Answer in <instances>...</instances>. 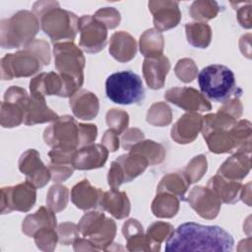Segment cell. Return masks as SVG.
Here are the masks:
<instances>
[{"label":"cell","instance_id":"cell-1","mask_svg":"<svg viewBox=\"0 0 252 252\" xmlns=\"http://www.w3.org/2000/svg\"><path fill=\"white\" fill-rule=\"evenodd\" d=\"M233 237L219 225L184 222L165 241V251H232Z\"/></svg>","mask_w":252,"mask_h":252},{"label":"cell","instance_id":"cell-2","mask_svg":"<svg viewBox=\"0 0 252 252\" xmlns=\"http://www.w3.org/2000/svg\"><path fill=\"white\" fill-rule=\"evenodd\" d=\"M33 14L54 44L73 42L79 32V18L74 13L61 9L57 2H36Z\"/></svg>","mask_w":252,"mask_h":252},{"label":"cell","instance_id":"cell-3","mask_svg":"<svg viewBox=\"0 0 252 252\" xmlns=\"http://www.w3.org/2000/svg\"><path fill=\"white\" fill-rule=\"evenodd\" d=\"M54 65L63 80L62 97H71L84 83L85 56L72 41L54 44Z\"/></svg>","mask_w":252,"mask_h":252},{"label":"cell","instance_id":"cell-4","mask_svg":"<svg viewBox=\"0 0 252 252\" xmlns=\"http://www.w3.org/2000/svg\"><path fill=\"white\" fill-rule=\"evenodd\" d=\"M201 94L209 99L223 102L237 92L233 72L221 64H212L203 68L198 75Z\"/></svg>","mask_w":252,"mask_h":252},{"label":"cell","instance_id":"cell-5","mask_svg":"<svg viewBox=\"0 0 252 252\" xmlns=\"http://www.w3.org/2000/svg\"><path fill=\"white\" fill-rule=\"evenodd\" d=\"M39 29V23L33 13L20 11L9 19L1 21V46L3 48L26 47Z\"/></svg>","mask_w":252,"mask_h":252},{"label":"cell","instance_id":"cell-6","mask_svg":"<svg viewBox=\"0 0 252 252\" xmlns=\"http://www.w3.org/2000/svg\"><path fill=\"white\" fill-rule=\"evenodd\" d=\"M108 99L117 104H138L145 97L142 79L132 71H120L109 75L105 81Z\"/></svg>","mask_w":252,"mask_h":252},{"label":"cell","instance_id":"cell-7","mask_svg":"<svg viewBox=\"0 0 252 252\" xmlns=\"http://www.w3.org/2000/svg\"><path fill=\"white\" fill-rule=\"evenodd\" d=\"M78 228L80 233L94 242L99 251H106L116 234L115 221L97 211L86 213L79 220Z\"/></svg>","mask_w":252,"mask_h":252},{"label":"cell","instance_id":"cell-8","mask_svg":"<svg viewBox=\"0 0 252 252\" xmlns=\"http://www.w3.org/2000/svg\"><path fill=\"white\" fill-rule=\"evenodd\" d=\"M45 144L52 149L77 151L79 149V123L70 115L60 116L43 132Z\"/></svg>","mask_w":252,"mask_h":252},{"label":"cell","instance_id":"cell-9","mask_svg":"<svg viewBox=\"0 0 252 252\" xmlns=\"http://www.w3.org/2000/svg\"><path fill=\"white\" fill-rule=\"evenodd\" d=\"M43 63L41 59L29 46L24 47L16 53L6 54L1 60L2 80H13L14 78L30 77L41 70Z\"/></svg>","mask_w":252,"mask_h":252},{"label":"cell","instance_id":"cell-10","mask_svg":"<svg viewBox=\"0 0 252 252\" xmlns=\"http://www.w3.org/2000/svg\"><path fill=\"white\" fill-rule=\"evenodd\" d=\"M35 186L25 181L15 186L1 188V214H9L13 211L29 212L36 200Z\"/></svg>","mask_w":252,"mask_h":252},{"label":"cell","instance_id":"cell-11","mask_svg":"<svg viewBox=\"0 0 252 252\" xmlns=\"http://www.w3.org/2000/svg\"><path fill=\"white\" fill-rule=\"evenodd\" d=\"M80 47L89 53L101 51L107 42V28L94 16L85 15L79 19Z\"/></svg>","mask_w":252,"mask_h":252},{"label":"cell","instance_id":"cell-12","mask_svg":"<svg viewBox=\"0 0 252 252\" xmlns=\"http://www.w3.org/2000/svg\"><path fill=\"white\" fill-rule=\"evenodd\" d=\"M164 98L188 112H204L211 110L210 101L197 90L190 87H175L167 90Z\"/></svg>","mask_w":252,"mask_h":252},{"label":"cell","instance_id":"cell-13","mask_svg":"<svg viewBox=\"0 0 252 252\" xmlns=\"http://www.w3.org/2000/svg\"><path fill=\"white\" fill-rule=\"evenodd\" d=\"M18 165L20 171L26 176L27 181L36 188L45 186L51 179L48 166L42 162L38 152L34 149H30L22 154Z\"/></svg>","mask_w":252,"mask_h":252},{"label":"cell","instance_id":"cell-14","mask_svg":"<svg viewBox=\"0 0 252 252\" xmlns=\"http://www.w3.org/2000/svg\"><path fill=\"white\" fill-rule=\"evenodd\" d=\"M28 95L25 89L18 86L10 87L4 94L1 103V125L4 128L17 127L24 123V111L22 99Z\"/></svg>","mask_w":252,"mask_h":252},{"label":"cell","instance_id":"cell-15","mask_svg":"<svg viewBox=\"0 0 252 252\" xmlns=\"http://www.w3.org/2000/svg\"><path fill=\"white\" fill-rule=\"evenodd\" d=\"M186 200L201 218L207 220L217 218L221 206L220 200L207 186H195L189 192Z\"/></svg>","mask_w":252,"mask_h":252},{"label":"cell","instance_id":"cell-16","mask_svg":"<svg viewBox=\"0 0 252 252\" xmlns=\"http://www.w3.org/2000/svg\"><path fill=\"white\" fill-rule=\"evenodd\" d=\"M22 107L24 111V124L28 126L53 122L59 118V116L47 106L43 96L27 95L22 100Z\"/></svg>","mask_w":252,"mask_h":252},{"label":"cell","instance_id":"cell-17","mask_svg":"<svg viewBox=\"0 0 252 252\" xmlns=\"http://www.w3.org/2000/svg\"><path fill=\"white\" fill-rule=\"evenodd\" d=\"M149 9L154 16V25L157 31L164 32L178 25L181 13L177 2L172 1H151Z\"/></svg>","mask_w":252,"mask_h":252},{"label":"cell","instance_id":"cell-18","mask_svg":"<svg viewBox=\"0 0 252 252\" xmlns=\"http://www.w3.org/2000/svg\"><path fill=\"white\" fill-rule=\"evenodd\" d=\"M108 158V150L102 144H91L78 149L72 164L75 169L90 170L104 165Z\"/></svg>","mask_w":252,"mask_h":252},{"label":"cell","instance_id":"cell-19","mask_svg":"<svg viewBox=\"0 0 252 252\" xmlns=\"http://www.w3.org/2000/svg\"><path fill=\"white\" fill-rule=\"evenodd\" d=\"M203 116L196 112L183 114L172 126L171 139L177 144H188L193 142L202 130Z\"/></svg>","mask_w":252,"mask_h":252},{"label":"cell","instance_id":"cell-20","mask_svg":"<svg viewBox=\"0 0 252 252\" xmlns=\"http://www.w3.org/2000/svg\"><path fill=\"white\" fill-rule=\"evenodd\" d=\"M170 69V62L163 54L145 57L143 63V74L149 88L153 90L161 89Z\"/></svg>","mask_w":252,"mask_h":252},{"label":"cell","instance_id":"cell-21","mask_svg":"<svg viewBox=\"0 0 252 252\" xmlns=\"http://www.w3.org/2000/svg\"><path fill=\"white\" fill-rule=\"evenodd\" d=\"M69 105L73 114L83 120L94 119L99 109L97 96L87 90H80L70 97Z\"/></svg>","mask_w":252,"mask_h":252},{"label":"cell","instance_id":"cell-22","mask_svg":"<svg viewBox=\"0 0 252 252\" xmlns=\"http://www.w3.org/2000/svg\"><path fill=\"white\" fill-rule=\"evenodd\" d=\"M31 95H58L62 97L63 80L58 73H40L30 82Z\"/></svg>","mask_w":252,"mask_h":252},{"label":"cell","instance_id":"cell-23","mask_svg":"<svg viewBox=\"0 0 252 252\" xmlns=\"http://www.w3.org/2000/svg\"><path fill=\"white\" fill-rule=\"evenodd\" d=\"M98 208L102 211L108 212L118 220L128 217L131 209L127 194L116 189H110L109 191L102 193L98 203Z\"/></svg>","mask_w":252,"mask_h":252},{"label":"cell","instance_id":"cell-24","mask_svg":"<svg viewBox=\"0 0 252 252\" xmlns=\"http://www.w3.org/2000/svg\"><path fill=\"white\" fill-rule=\"evenodd\" d=\"M102 191L94 187L89 180L84 179L77 183L71 191V200L73 204L84 211L98 207Z\"/></svg>","mask_w":252,"mask_h":252},{"label":"cell","instance_id":"cell-25","mask_svg":"<svg viewBox=\"0 0 252 252\" xmlns=\"http://www.w3.org/2000/svg\"><path fill=\"white\" fill-rule=\"evenodd\" d=\"M137 43L135 38L124 31L112 34L109 42V53L117 61L124 63L136 56Z\"/></svg>","mask_w":252,"mask_h":252},{"label":"cell","instance_id":"cell-26","mask_svg":"<svg viewBox=\"0 0 252 252\" xmlns=\"http://www.w3.org/2000/svg\"><path fill=\"white\" fill-rule=\"evenodd\" d=\"M250 167V154L234 153L220 166L217 173L226 179L241 182L249 173Z\"/></svg>","mask_w":252,"mask_h":252},{"label":"cell","instance_id":"cell-27","mask_svg":"<svg viewBox=\"0 0 252 252\" xmlns=\"http://www.w3.org/2000/svg\"><path fill=\"white\" fill-rule=\"evenodd\" d=\"M209 187L225 204H235L240 199L242 184L240 181L226 179L220 174L211 177L207 183Z\"/></svg>","mask_w":252,"mask_h":252},{"label":"cell","instance_id":"cell-28","mask_svg":"<svg viewBox=\"0 0 252 252\" xmlns=\"http://www.w3.org/2000/svg\"><path fill=\"white\" fill-rule=\"evenodd\" d=\"M46 226L56 228V217L54 212L48 207H40L34 214L28 215L25 218L22 223V230L26 235L33 237L37 230Z\"/></svg>","mask_w":252,"mask_h":252},{"label":"cell","instance_id":"cell-29","mask_svg":"<svg viewBox=\"0 0 252 252\" xmlns=\"http://www.w3.org/2000/svg\"><path fill=\"white\" fill-rule=\"evenodd\" d=\"M231 129V128H230ZM230 129L212 130L203 134L208 148L212 153L224 154L236 151V144L231 135Z\"/></svg>","mask_w":252,"mask_h":252},{"label":"cell","instance_id":"cell-30","mask_svg":"<svg viewBox=\"0 0 252 252\" xmlns=\"http://www.w3.org/2000/svg\"><path fill=\"white\" fill-rule=\"evenodd\" d=\"M115 160L120 165L125 182H130L142 174L149 165V161L144 156L132 152L121 155Z\"/></svg>","mask_w":252,"mask_h":252},{"label":"cell","instance_id":"cell-31","mask_svg":"<svg viewBox=\"0 0 252 252\" xmlns=\"http://www.w3.org/2000/svg\"><path fill=\"white\" fill-rule=\"evenodd\" d=\"M190 184L183 172H170L161 178L157 187V193H170L183 200Z\"/></svg>","mask_w":252,"mask_h":252},{"label":"cell","instance_id":"cell-32","mask_svg":"<svg viewBox=\"0 0 252 252\" xmlns=\"http://www.w3.org/2000/svg\"><path fill=\"white\" fill-rule=\"evenodd\" d=\"M179 201L180 199L173 194L158 193L152 203V212L158 218H172L179 210Z\"/></svg>","mask_w":252,"mask_h":252},{"label":"cell","instance_id":"cell-33","mask_svg":"<svg viewBox=\"0 0 252 252\" xmlns=\"http://www.w3.org/2000/svg\"><path fill=\"white\" fill-rule=\"evenodd\" d=\"M129 152L144 156L148 159L150 165H156L162 162L166 155L163 146L152 140H142L141 142L135 144L129 150Z\"/></svg>","mask_w":252,"mask_h":252},{"label":"cell","instance_id":"cell-34","mask_svg":"<svg viewBox=\"0 0 252 252\" xmlns=\"http://www.w3.org/2000/svg\"><path fill=\"white\" fill-rule=\"evenodd\" d=\"M187 41L194 47L206 48L212 39V30L205 23H189L185 26Z\"/></svg>","mask_w":252,"mask_h":252},{"label":"cell","instance_id":"cell-35","mask_svg":"<svg viewBox=\"0 0 252 252\" xmlns=\"http://www.w3.org/2000/svg\"><path fill=\"white\" fill-rule=\"evenodd\" d=\"M163 44V36L156 29L147 30L140 37V51L145 57L161 55Z\"/></svg>","mask_w":252,"mask_h":252},{"label":"cell","instance_id":"cell-36","mask_svg":"<svg viewBox=\"0 0 252 252\" xmlns=\"http://www.w3.org/2000/svg\"><path fill=\"white\" fill-rule=\"evenodd\" d=\"M68 199V188L60 184H55L49 188L46 194V205L54 213H59L66 208Z\"/></svg>","mask_w":252,"mask_h":252},{"label":"cell","instance_id":"cell-37","mask_svg":"<svg viewBox=\"0 0 252 252\" xmlns=\"http://www.w3.org/2000/svg\"><path fill=\"white\" fill-rule=\"evenodd\" d=\"M172 119V111L171 108L164 102H156L154 103L148 110L147 113V121L148 123L163 127L168 125Z\"/></svg>","mask_w":252,"mask_h":252},{"label":"cell","instance_id":"cell-38","mask_svg":"<svg viewBox=\"0 0 252 252\" xmlns=\"http://www.w3.org/2000/svg\"><path fill=\"white\" fill-rule=\"evenodd\" d=\"M34 242L36 247L42 251H53L59 241L56 228L46 226L37 230L34 235Z\"/></svg>","mask_w":252,"mask_h":252},{"label":"cell","instance_id":"cell-39","mask_svg":"<svg viewBox=\"0 0 252 252\" xmlns=\"http://www.w3.org/2000/svg\"><path fill=\"white\" fill-rule=\"evenodd\" d=\"M219 6L214 1H195L190 10V16L199 21H209L217 16Z\"/></svg>","mask_w":252,"mask_h":252},{"label":"cell","instance_id":"cell-40","mask_svg":"<svg viewBox=\"0 0 252 252\" xmlns=\"http://www.w3.org/2000/svg\"><path fill=\"white\" fill-rule=\"evenodd\" d=\"M126 249L128 251H152L157 252L160 250V244L155 242L146 233L141 232L125 239Z\"/></svg>","mask_w":252,"mask_h":252},{"label":"cell","instance_id":"cell-41","mask_svg":"<svg viewBox=\"0 0 252 252\" xmlns=\"http://www.w3.org/2000/svg\"><path fill=\"white\" fill-rule=\"evenodd\" d=\"M207 158L204 155L194 157L182 171L190 183L199 181L207 171Z\"/></svg>","mask_w":252,"mask_h":252},{"label":"cell","instance_id":"cell-42","mask_svg":"<svg viewBox=\"0 0 252 252\" xmlns=\"http://www.w3.org/2000/svg\"><path fill=\"white\" fill-rule=\"evenodd\" d=\"M106 124L109 129L114 130L118 135L126 130L129 124V115L122 109H109L105 116Z\"/></svg>","mask_w":252,"mask_h":252},{"label":"cell","instance_id":"cell-43","mask_svg":"<svg viewBox=\"0 0 252 252\" xmlns=\"http://www.w3.org/2000/svg\"><path fill=\"white\" fill-rule=\"evenodd\" d=\"M174 72L180 81L184 83H190L196 78L198 68L192 59L183 58L178 60L176 63Z\"/></svg>","mask_w":252,"mask_h":252},{"label":"cell","instance_id":"cell-44","mask_svg":"<svg viewBox=\"0 0 252 252\" xmlns=\"http://www.w3.org/2000/svg\"><path fill=\"white\" fill-rule=\"evenodd\" d=\"M172 231L173 226L170 223L165 221H156L148 227L146 234L155 242L161 244L167 239Z\"/></svg>","mask_w":252,"mask_h":252},{"label":"cell","instance_id":"cell-45","mask_svg":"<svg viewBox=\"0 0 252 252\" xmlns=\"http://www.w3.org/2000/svg\"><path fill=\"white\" fill-rule=\"evenodd\" d=\"M57 233L59 237V242L62 245H70L79 238V228L78 224L73 222H62L57 227Z\"/></svg>","mask_w":252,"mask_h":252},{"label":"cell","instance_id":"cell-46","mask_svg":"<svg viewBox=\"0 0 252 252\" xmlns=\"http://www.w3.org/2000/svg\"><path fill=\"white\" fill-rule=\"evenodd\" d=\"M94 18L100 21L107 29L116 28L119 25L120 19H121L120 14L117 10H115L114 8H108V7L98 10L95 13Z\"/></svg>","mask_w":252,"mask_h":252},{"label":"cell","instance_id":"cell-47","mask_svg":"<svg viewBox=\"0 0 252 252\" xmlns=\"http://www.w3.org/2000/svg\"><path fill=\"white\" fill-rule=\"evenodd\" d=\"M48 168L51 173V179L53 182L60 183L68 179L74 172L75 168L72 164H60V163H49Z\"/></svg>","mask_w":252,"mask_h":252},{"label":"cell","instance_id":"cell-48","mask_svg":"<svg viewBox=\"0 0 252 252\" xmlns=\"http://www.w3.org/2000/svg\"><path fill=\"white\" fill-rule=\"evenodd\" d=\"M97 137V128L94 124L79 123V149L93 144Z\"/></svg>","mask_w":252,"mask_h":252},{"label":"cell","instance_id":"cell-49","mask_svg":"<svg viewBox=\"0 0 252 252\" xmlns=\"http://www.w3.org/2000/svg\"><path fill=\"white\" fill-rule=\"evenodd\" d=\"M32 51H34L37 56L41 59L43 65H48L50 62V48L49 44L43 39H33L30 44H28Z\"/></svg>","mask_w":252,"mask_h":252},{"label":"cell","instance_id":"cell-50","mask_svg":"<svg viewBox=\"0 0 252 252\" xmlns=\"http://www.w3.org/2000/svg\"><path fill=\"white\" fill-rule=\"evenodd\" d=\"M107 181L108 185L111 189H116L118 190L119 186L125 182L123 172L120 168V165L116 160L111 162L110 168L108 170V175H107Z\"/></svg>","mask_w":252,"mask_h":252},{"label":"cell","instance_id":"cell-51","mask_svg":"<svg viewBox=\"0 0 252 252\" xmlns=\"http://www.w3.org/2000/svg\"><path fill=\"white\" fill-rule=\"evenodd\" d=\"M144 139V133L137 128L128 129L121 138L122 147L125 150H130L135 144L141 142Z\"/></svg>","mask_w":252,"mask_h":252},{"label":"cell","instance_id":"cell-52","mask_svg":"<svg viewBox=\"0 0 252 252\" xmlns=\"http://www.w3.org/2000/svg\"><path fill=\"white\" fill-rule=\"evenodd\" d=\"M223 102L224 103L218 110L223 111V112L229 114L230 116H232L235 119H237L241 116V114H242V104H241L238 97L234 96V97H231V98H229V99H227Z\"/></svg>","mask_w":252,"mask_h":252},{"label":"cell","instance_id":"cell-53","mask_svg":"<svg viewBox=\"0 0 252 252\" xmlns=\"http://www.w3.org/2000/svg\"><path fill=\"white\" fill-rule=\"evenodd\" d=\"M144 232L143 225L140 223V221L136 219H129L123 223L122 226V233L124 235V238L127 239L128 237H131L133 235H136L138 233Z\"/></svg>","mask_w":252,"mask_h":252},{"label":"cell","instance_id":"cell-54","mask_svg":"<svg viewBox=\"0 0 252 252\" xmlns=\"http://www.w3.org/2000/svg\"><path fill=\"white\" fill-rule=\"evenodd\" d=\"M101 144L108 150V152H115L119 148V138L118 134L112 130L108 129L105 131L102 139H101Z\"/></svg>","mask_w":252,"mask_h":252},{"label":"cell","instance_id":"cell-55","mask_svg":"<svg viewBox=\"0 0 252 252\" xmlns=\"http://www.w3.org/2000/svg\"><path fill=\"white\" fill-rule=\"evenodd\" d=\"M75 251H99V249L88 238H77L73 243Z\"/></svg>","mask_w":252,"mask_h":252},{"label":"cell","instance_id":"cell-56","mask_svg":"<svg viewBox=\"0 0 252 252\" xmlns=\"http://www.w3.org/2000/svg\"><path fill=\"white\" fill-rule=\"evenodd\" d=\"M250 6L248 5L247 7H242L238 11L237 19L240 25L245 28V29H250L251 28V17H250Z\"/></svg>","mask_w":252,"mask_h":252}]
</instances>
